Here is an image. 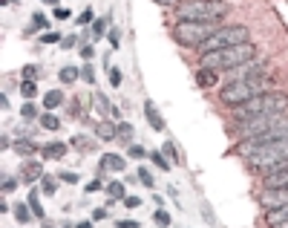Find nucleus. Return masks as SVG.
<instances>
[{"label":"nucleus","instance_id":"ea45409f","mask_svg":"<svg viewBox=\"0 0 288 228\" xmlns=\"http://www.w3.org/2000/svg\"><path fill=\"white\" fill-rule=\"evenodd\" d=\"M161 153H165L170 162H179V150H176V145H173V142H165V150H161Z\"/></svg>","mask_w":288,"mask_h":228},{"label":"nucleus","instance_id":"f03ea898","mask_svg":"<svg viewBox=\"0 0 288 228\" xmlns=\"http://www.w3.org/2000/svg\"><path fill=\"white\" fill-rule=\"evenodd\" d=\"M274 90V78L271 75H259V78H242V81H228L219 90V101L225 107H239V104L251 101V98L262 96V93H271Z\"/></svg>","mask_w":288,"mask_h":228},{"label":"nucleus","instance_id":"cd10ccee","mask_svg":"<svg viewBox=\"0 0 288 228\" xmlns=\"http://www.w3.org/2000/svg\"><path fill=\"white\" fill-rule=\"evenodd\" d=\"M17 116H21L23 121H38V118H41V110H38V104L26 101V104L21 107V110H17Z\"/></svg>","mask_w":288,"mask_h":228},{"label":"nucleus","instance_id":"7ed1b4c3","mask_svg":"<svg viewBox=\"0 0 288 228\" xmlns=\"http://www.w3.org/2000/svg\"><path fill=\"white\" fill-rule=\"evenodd\" d=\"M257 58V46L254 44H239V46H225V49L216 52H205L199 61V66H208V69H237L242 64H251Z\"/></svg>","mask_w":288,"mask_h":228},{"label":"nucleus","instance_id":"8fccbe9b","mask_svg":"<svg viewBox=\"0 0 288 228\" xmlns=\"http://www.w3.org/2000/svg\"><path fill=\"white\" fill-rule=\"evenodd\" d=\"M115 228H141V225H138V220H118Z\"/></svg>","mask_w":288,"mask_h":228},{"label":"nucleus","instance_id":"864d4df0","mask_svg":"<svg viewBox=\"0 0 288 228\" xmlns=\"http://www.w3.org/2000/svg\"><path fill=\"white\" fill-rule=\"evenodd\" d=\"M202 214H205V220H208V222H216V217H213V211H210L208 202H202Z\"/></svg>","mask_w":288,"mask_h":228},{"label":"nucleus","instance_id":"f3484780","mask_svg":"<svg viewBox=\"0 0 288 228\" xmlns=\"http://www.w3.org/2000/svg\"><path fill=\"white\" fill-rule=\"evenodd\" d=\"M115 125H118V121H113V118H101L98 125H95V136H98L101 142H113L115 139Z\"/></svg>","mask_w":288,"mask_h":228},{"label":"nucleus","instance_id":"bb28decb","mask_svg":"<svg viewBox=\"0 0 288 228\" xmlns=\"http://www.w3.org/2000/svg\"><path fill=\"white\" fill-rule=\"evenodd\" d=\"M61 104H64V93H61V90L43 93V107H46V110H55V107H61Z\"/></svg>","mask_w":288,"mask_h":228},{"label":"nucleus","instance_id":"c85d7f7f","mask_svg":"<svg viewBox=\"0 0 288 228\" xmlns=\"http://www.w3.org/2000/svg\"><path fill=\"white\" fill-rule=\"evenodd\" d=\"M58 182H61L58 177H49V173H43V179H41V191L46 194V197H52V194H58Z\"/></svg>","mask_w":288,"mask_h":228},{"label":"nucleus","instance_id":"5701e85b","mask_svg":"<svg viewBox=\"0 0 288 228\" xmlns=\"http://www.w3.org/2000/svg\"><path fill=\"white\" fill-rule=\"evenodd\" d=\"M29 208H32V214H35V220H43V217H46V214H43V205H41V191H38V188H32V191H29Z\"/></svg>","mask_w":288,"mask_h":228},{"label":"nucleus","instance_id":"ddd939ff","mask_svg":"<svg viewBox=\"0 0 288 228\" xmlns=\"http://www.w3.org/2000/svg\"><path fill=\"white\" fill-rule=\"evenodd\" d=\"M69 147L72 145H64V142H46V145L41 147V159H49V162H55V159H64Z\"/></svg>","mask_w":288,"mask_h":228},{"label":"nucleus","instance_id":"aec40b11","mask_svg":"<svg viewBox=\"0 0 288 228\" xmlns=\"http://www.w3.org/2000/svg\"><path fill=\"white\" fill-rule=\"evenodd\" d=\"M95 142H98V139H86L84 133H78V136H72L69 145L75 147L78 153H93V150H95Z\"/></svg>","mask_w":288,"mask_h":228},{"label":"nucleus","instance_id":"4d7b16f0","mask_svg":"<svg viewBox=\"0 0 288 228\" xmlns=\"http://www.w3.org/2000/svg\"><path fill=\"white\" fill-rule=\"evenodd\" d=\"M167 197H170V199H179V191H176V188L170 185V188H167Z\"/></svg>","mask_w":288,"mask_h":228},{"label":"nucleus","instance_id":"de8ad7c7","mask_svg":"<svg viewBox=\"0 0 288 228\" xmlns=\"http://www.w3.org/2000/svg\"><path fill=\"white\" fill-rule=\"evenodd\" d=\"M130 156H133V159H144V156H150V153H147L141 145H130Z\"/></svg>","mask_w":288,"mask_h":228},{"label":"nucleus","instance_id":"72a5a7b5","mask_svg":"<svg viewBox=\"0 0 288 228\" xmlns=\"http://www.w3.org/2000/svg\"><path fill=\"white\" fill-rule=\"evenodd\" d=\"M153 222H156L158 228H167L170 225V214H167L165 208H156V211H153Z\"/></svg>","mask_w":288,"mask_h":228},{"label":"nucleus","instance_id":"6e6552de","mask_svg":"<svg viewBox=\"0 0 288 228\" xmlns=\"http://www.w3.org/2000/svg\"><path fill=\"white\" fill-rule=\"evenodd\" d=\"M280 139H288V116H282L280 121L274 127H268V130H262V133H254V136H248V139H242L237 145V150L239 153H251V150H257V147H262V145H271V142H280Z\"/></svg>","mask_w":288,"mask_h":228},{"label":"nucleus","instance_id":"2eb2a0df","mask_svg":"<svg viewBox=\"0 0 288 228\" xmlns=\"http://www.w3.org/2000/svg\"><path fill=\"white\" fill-rule=\"evenodd\" d=\"M101 170L124 173V170H127V162H124V156H118V153H107V156H101Z\"/></svg>","mask_w":288,"mask_h":228},{"label":"nucleus","instance_id":"2f4dec72","mask_svg":"<svg viewBox=\"0 0 288 228\" xmlns=\"http://www.w3.org/2000/svg\"><path fill=\"white\" fill-rule=\"evenodd\" d=\"M21 96L26 98V101H32V98L38 96V81H21Z\"/></svg>","mask_w":288,"mask_h":228},{"label":"nucleus","instance_id":"37998d69","mask_svg":"<svg viewBox=\"0 0 288 228\" xmlns=\"http://www.w3.org/2000/svg\"><path fill=\"white\" fill-rule=\"evenodd\" d=\"M52 17H55V21H69L72 17V12L66 6H55V12H52Z\"/></svg>","mask_w":288,"mask_h":228},{"label":"nucleus","instance_id":"1a4fd4ad","mask_svg":"<svg viewBox=\"0 0 288 228\" xmlns=\"http://www.w3.org/2000/svg\"><path fill=\"white\" fill-rule=\"evenodd\" d=\"M262 185H265V188H288V159H282L271 173H265Z\"/></svg>","mask_w":288,"mask_h":228},{"label":"nucleus","instance_id":"5fc2aeb1","mask_svg":"<svg viewBox=\"0 0 288 228\" xmlns=\"http://www.w3.org/2000/svg\"><path fill=\"white\" fill-rule=\"evenodd\" d=\"M153 3H158V6H182L185 0H153Z\"/></svg>","mask_w":288,"mask_h":228},{"label":"nucleus","instance_id":"3c124183","mask_svg":"<svg viewBox=\"0 0 288 228\" xmlns=\"http://www.w3.org/2000/svg\"><path fill=\"white\" fill-rule=\"evenodd\" d=\"M124 205H127L130 211H133V208H138V205H141V199H138V197H124Z\"/></svg>","mask_w":288,"mask_h":228},{"label":"nucleus","instance_id":"7c9ffc66","mask_svg":"<svg viewBox=\"0 0 288 228\" xmlns=\"http://www.w3.org/2000/svg\"><path fill=\"white\" fill-rule=\"evenodd\" d=\"M38 75H41V66H38V64H26L21 69V78H23V81H38Z\"/></svg>","mask_w":288,"mask_h":228},{"label":"nucleus","instance_id":"20e7f679","mask_svg":"<svg viewBox=\"0 0 288 228\" xmlns=\"http://www.w3.org/2000/svg\"><path fill=\"white\" fill-rule=\"evenodd\" d=\"M228 12L225 0H185L176 6V21H222Z\"/></svg>","mask_w":288,"mask_h":228},{"label":"nucleus","instance_id":"a878e982","mask_svg":"<svg viewBox=\"0 0 288 228\" xmlns=\"http://www.w3.org/2000/svg\"><path fill=\"white\" fill-rule=\"evenodd\" d=\"M38 125H41L43 130H52V133H55L58 127H61V118H58L52 110H46V113H41V118H38Z\"/></svg>","mask_w":288,"mask_h":228},{"label":"nucleus","instance_id":"f257e3e1","mask_svg":"<svg viewBox=\"0 0 288 228\" xmlns=\"http://www.w3.org/2000/svg\"><path fill=\"white\" fill-rule=\"evenodd\" d=\"M285 110H288V93L271 90V93H262V96L233 107V116H237V125H245V121H254V118H262V116H277V113H285Z\"/></svg>","mask_w":288,"mask_h":228},{"label":"nucleus","instance_id":"39448f33","mask_svg":"<svg viewBox=\"0 0 288 228\" xmlns=\"http://www.w3.org/2000/svg\"><path fill=\"white\" fill-rule=\"evenodd\" d=\"M219 26H222L219 21H176L173 38H176L182 46H187V49H199Z\"/></svg>","mask_w":288,"mask_h":228},{"label":"nucleus","instance_id":"dca6fc26","mask_svg":"<svg viewBox=\"0 0 288 228\" xmlns=\"http://www.w3.org/2000/svg\"><path fill=\"white\" fill-rule=\"evenodd\" d=\"M35 32H49V17L43 15V12H35L29 26L23 29V35H35Z\"/></svg>","mask_w":288,"mask_h":228},{"label":"nucleus","instance_id":"4468645a","mask_svg":"<svg viewBox=\"0 0 288 228\" xmlns=\"http://www.w3.org/2000/svg\"><path fill=\"white\" fill-rule=\"evenodd\" d=\"M144 116H147V125H150L156 133H161V130H165V118H161V113H158V107L150 101V98L144 101Z\"/></svg>","mask_w":288,"mask_h":228},{"label":"nucleus","instance_id":"f8f14e48","mask_svg":"<svg viewBox=\"0 0 288 228\" xmlns=\"http://www.w3.org/2000/svg\"><path fill=\"white\" fill-rule=\"evenodd\" d=\"M14 153L23 156V159H32L35 153H41V145L35 139H26V136H17L14 139Z\"/></svg>","mask_w":288,"mask_h":228},{"label":"nucleus","instance_id":"13d9d810","mask_svg":"<svg viewBox=\"0 0 288 228\" xmlns=\"http://www.w3.org/2000/svg\"><path fill=\"white\" fill-rule=\"evenodd\" d=\"M75 228H93V222H78Z\"/></svg>","mask_w":288,"mask_h":228},{"label":"nucleus","instance_id":"603ef678","mask_svg":"<svg viewBox=\"0 0 288 228\" xmlns=\"http://www.w3.org/2000/svg\"><path fill=\"white\" fill-rule=\"evenodd\" d=\"M75 44H78V38H75V35H66L64 41H61V46H64V49H72Z\"/></svg>","mask_w":288,"mask_h":228},{"label":"nucleus","instance_id":"6e6d98bb","mask_svg":"<svg viewBox=\"0 0 288 228\" xmlns=\"http://www.w3.org/2000/svg\"><path fill=\"white\" fill-rule=\"evenodd\" d=\"M93 220H107V208H95V211H93Z\"/></svg>","mask_w":288,"mask_h":228},{"label":"nucleus","instance_id":"0e129e2a","mask_svg":"<svg viewBox=\"0 0 288 228\" xmlns=\"http://www.w3.org/2000/svg\"><path fill=\"white\" fill-rule=\"evenodd\" d=\"M46 228H49V225H46Z\"/></svg>","mask_w":288,"mask_h":228},{"label":"nucleus","instance_id":"6ab92c4d","mask_svg":"<svg viewBox=\"0 0 288 228\" xmlns=\"http://www.w3.org/2000/svg\"><path fill=\"white\" fill-rule=\"evenodd\" d=\"M133 136H136V130H133V125L130 121H118L115 125V142H124V145H133Z\"/></svg>","mask_w":288,"mask_h":228},{"label":"nucleus","instance_id":"423d86ee","mask_svg":"<svg viewBox=\"0 0 288 228\" xmlns=\"http://www.w3.org/2000/svg\"><path fill=\"white\" fill-rule=\"evenodd\" d=\"M245 159H248V165H251L257 173L265 177V173H271L282 159H288V139H280V142H271V145L257 147V150H251Z\"/></svg>","mask_w":288,"mask_h":228},{"label":"nucleus","instance_id":"49530a36","mask_svg":"<svg viewBox=\"0 0 288 228\" xmlns=\"http://www.w3.org/2000/svg\"><path fill=\"white\" fill-rule=\"evenodd\" d=\"M107 41H110V49H118V41H121V32H118V29H110Z\"/></svg>","mask_w":288,"mask_h":228},{"label":"nucleus","instance_id":"4be33fe9","mask_svg":"<svg viewBox=\"0 0 288 228\" xmlns=\"http://www.w3.org/2000/svg\"><path fill=\"white\" fill-rule=\"evenodd\" d=\"M265 222L268 225H282V222H288V205L282 208H274V211H265Z\"/></svg>","mask_w":288,"mask_h":228},{"label":"nucleus","instance_id":"4c0bfd02","mask_svg":"<svg viewBox=\"0 0 288 228\" xmlns=\"http://www.w3.org/2000/svg\"><path fill=\"white\" fill-rule=\"evenodd\" d=\"M17 179H21V177H12V173H6V177H3V194L17 191Z\"/></svg>","mask_w":288,"mask_h":228},{"label":"nucleus","instance_id":"bf43d9fd","mask_svg":"<svg viewBox=\"0 0 288 228\" xmlns=\"http://www.w3.org/2000/svg\"><path fill=\"white\" fill-rule=\"evenodd\" d=\"M0 3H3V6H12V3H17V0H0Z\"/></svg>","mask_w":288,"mask_h":228},{"label":"nucleus","instance_id":"c9c22d12","mask_svg":"<svg viewBox=\"0 0 288 228\" xmlns=\"http://www.w3.org/2000/svg\"><path fill=\"white\" fill-rule=\"evenodd\" d=\"M81 78H84L86 84H95V66L89 64V61H84V66H81Z\"/></svg>","mask_w":288,"mask_h":228},{"label":"nucleus","instance_id":"a211bd4d","mask_svg":"<svg viewBox=\"0 0 288 228\" xmlns=\"http://www.w3.org/2000/svg\"><path fill=\"white\" fill-rule=\"evenodd\" d=\"M104 194H107L110 202H118V199L124 202V197H127V191H124V182H121V179H110L107 188H104Z\"/></svg>","mask_w":288,"mask_h":228},{"label":"nucleus","instance_id":"0eeeda50","mask_svg":"<svg viewBox=\"0 0 288 228\" xmlns=\"http://www.w3.org/2000/svg\"><path fill=\"white\" fill-rule=\"evenodd\" d=\"M239 44H251V32L248 26L242 23H230V26H219L213 35L199 46V52H216V49H225V46H239Z\"/></svg>","mask_w":288,"mask_h":228},{"label":"nucleus","instance_id":"b1692460","mask_svg":"<svg viewBox=\"0 0 288 228\" xmlns=\"http://www.w3.org/2000/svg\"><path fill=\"white\" fill-rule=\"evenodd\" d=\"M12 211H14V220H17V225H26V222L35 217V214H32V208H29V202H17Z\"/></svg>","mask_w":288,"mask_h":228},{"label":"nucleus","instance_id":"473e14b6","mask_svg":"<svg viewBox=\"0 0 288 228\" xmlns=\"http://www.w3.org/2000/svg\"><path fill=\"white\" fill-rule=\"evenodd\" d=\"M136 177H138V182H141L144 188H156V179H153V173H150L147 168H138Z\"/></svg>","mask_w":288,"mask_h":228},{"label":"nucleus","instance_id":"052dcab7","mask_svg":"<svg viewBox=\"0 0 288 228\" xmlns=\"http://www.w3.org/2000/svg\"><path fill=\"white\" fill-rule=\"evenodd\" d=\"M43 3H46V6H58V0H43Z\"/></svg>","mask_w":288,"mask_h":228},{"label":"nucleus","instance_id":"412c9836","mask_svg":"<svg viewBox=\"0 0 288 228\" xmlns=\"http://www.w3.org/2000/svg\"><path fill=\"white\" fill-rule=\"evenodd\" d=\"M78 78H81V66L66 64L64 69H58V81H61V84H75Z\"/></svg>","mask_w":288,"mask_h":228},{"label":"nucleus","instance_id":"e433bc0d","mask_svg":"<svg viewBox=\"0 0 288 228\" xmlns=\"http://www.w3.org/2000/svg\"><path fill=\"white\" fill-rule=\"evenodd\" d=\"M69 118H84V101H81V98H72V104H69Z\"/></svg>","mask_w":288,"mask_h":228},{"label":"nucleus","instance_id":"9d476101","mask_svg":"<svg viewBox=\"0 0 288 228\" xmlns=\"http://www.w3.org/2000/svg\"><path fill=\"white\" fill-rule=\"evenodd\" d=\"M43 179V162H35V159H29V162H23L21 168V182L23 185H35Z\"/></svg>","mask_w":288,"mask_h":228},{"label":"nucleus","instance_id":"a18cd8bd","mask_svg":"<svg viewBox=\"0 0 288 228\" xmlns=\"http://www.w3.org/2000/svg\"><path fill=\"white\" fill-rule=\"evenodd\" d=\"M104 188H107V185H104V182H98V179H93V182H86V185H84V191H86V194L104 191Z\"/></svg>","mask_w":288,"mask_h":228},{"label":"nucleus","instance_id":"79ce46f5","mask_svg":"<svg viewBox=\"0 0 288 228\" xmlns=\"http://www.w3.org/2000/svg\"><path fill=\"white\" fill-rule=\"evenodd\" d=\"M78 23H81V26H93V23H95L93 9H86V12H81V15H78Z\"/></svg>","mask_w":288,"mask_h":228},{"label":"nucleus","instance_id":"9b49d317","mask_svg":"<svg viewBox=\"0 0 288 228\" xmlns=\"http://www.w3.org/2000/svg\"><path fill=\"white\" fill-rule=\"evenodd\" d=\"M93 104H95V110H98V116H104V118H113V121H115V118L121 116V113H118V107H115V104H110L104 93H93Z\"/></svg>","mask_w":288,"mask_h":228},{"label":"nucleus","instance_id":"c03bdc74","mask_svg":"<svg viewBox=\"0 0 288 228\" xmlns=\"http://www.w3.org/2000/svg\"><path fill=\"white\" fill-rule=\"evenodd\" d=\"M61 41H64V38L58 35V32H43L41 35V44H61Z\"/></svg>","mask_w":288,"mask_h":228},{"label":"nucleus","instance_id":"c756f323","mask_svg":"<svg viewBox=\"0 0 288 228\" xmlns=\"http://www.w3.org/2000/svg\"><path fill=\"white\" fill-rule=\"evenodd\" d=\"M107 23H113V17H98V21L93 23V38L98 41V38H104V32H107Z\"/></svg>","mask_w":288,"mask_h":228},{"label":"nucleus","instance_id":"f704fd0d","mask_svg":"<svg viewBox=\"0 0 288 228\" xmlns=\"http://www.w3.org/2000/svg\"><path fill=\"white\" fill-rule=\"evenodd\" d=\"M150 162H156L158 170H170V159H167L165 153H158V150H153V153H150Z\"/></svg>","mask_w":288,"mask_h":228},{"label":"nucleus","instance_id":"393cba45","mask_svg":"<svg viewBox=\"0 0 288 228\" xmlns=\"http://www.w3.org/2000/svg\"><path fill=\"white\" fill-rule=\"evenodd\" d=\"M196 84H199V87H213V84H216V69L199 66V73H196Z\"/></svg>","mask_w":288,"mask_h":228},{"label":"nucleus","instance_id":"09e8293b","mask_svg":"<svg viewBox=\"0 0 288 228\" xmlns=\"http://www.w3.org/2000/svg\"><path fill=\"white\" fill-rule=\"evenodd\" d=\"M58 179H61V182L75 185V182H78V173H64V170H61V173H58Z\"/></svg>","mask_w":288,"mask_h":228},{"label":"nucleus","instance_id":"e2e57ef3","mask_svg":"<svg viewBox=\"0 0 288 228\" xmlns=\"http://www.w3.org/2000/svg\"><path fill=\"white\" fill-rule=\"evenodd\" d=\"M274 228H288V222H282V225H274Z\"/></svg>","mask_w":288,"mask_h":228},{"label":"nucleus","instance_id":"a19ab883","mask_svg":"<svg viewBox=\"0 0 288 228\" xmlns=\"http://www.w3.org/2000/svg\"><path fill=\"white\" fill-rule=\"evenodd\" d=\"M78 52H81V58H84V61H93L95 58V46L93 44H81Z\"/></svg>","mask_w":288,"mask_h":228},{"label":"nucleus","instance_id":"680f3d73","mask_svg":"<svg viewBox=\"0 0 288 228\" xmlns=\"http://www.w3.org/2000/svg\"><path fill=\"white\" fill-rule=\"evenodd\" d=\"M61 228H75V225H69V222H64V225H61Z\"/></svg>","mask_w":288,"mask_h":228},{"label":"nucleus","instance_id":"58836bf2","mask_svg":"<svg viewBox=\"0 0 288 228\" xmlns=\"http://www.w3.org/2000/svg\"><path fill=\"white\" fill-rule=\"evenodd\" d=\"M107 75H110V84H113V87H121V73H118V66L107 64Z\"/></svg>","mask_w":288,"mask_h":228}]
</instances>
